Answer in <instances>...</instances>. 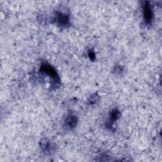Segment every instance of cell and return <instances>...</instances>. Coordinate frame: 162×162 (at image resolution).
<instances>
[{
	"label": "cell",
	"mask_w": 162,
	"mask_h": 162,
	"mask_svg": "<svg viewBox=\"0 0 162 162\" xmlns=\"http://www.w3.org/2000/svg\"><path fill=\"white\" fill-rule=\"evenodd\" d=\"M41 72L48 76L51 79L55 82V83L58 84L60 79L58 77V76L56 72V71L54 69L53 67H52L48 63H44L42 65L41 67Z\"/></svg>",
	"instance_id": "1"
},
{
	"label": "cell",
	"mask_w": 162,
	"mask_h": 162,
	"mask_svg": "<svg viewBox=\"0 0 162 162\" xmlns=\"http://www.w3.org/2000/svg\"><path fill=\"white\" fill-rule=\"evenodd\" d=\"M56 22L60 26L66 27L69 24V17L67 14L61 12L57 15Z\"/></svg>",
	"instance_id": "2"
},
{
	"label": "cell",
	"mask_w": 162,
	"mask_h": 162,
	"mask_svg": "<svg viewBox=\"0 0 162 162\" xmlns=\"http://www.w3.org/2000/svg\"><path fill=\"white\" fill-rule=\"evenodd\" d=\"M143 12H144V18L146 23V24L151 23L153 19V12L150 5H148L147 3L144 5Z\"/></svg>",
	"instance_id": "3"
},
{
	"label": "cell",
	"mask_w": 162,
	"mask_h": 162,
	"mask_svg": "<svg viewBox=\"0 0 162 162\" xmlns=\"http://www.w3.org/2000/svg\"><path fill=\"white\" fill-rule=\"evenodd\" d=\"M77 121L78 120L76 116L71 114L67 117L65 120V124L67 126V127L72 128L75 127L77 125Z\"/></svg>",
	"instance_id": "4"
},
{
	"label": "cell",
	"mask_w": 162,
	"mask_h": 162,
	"mask_svg": "<svg viewBox=\"0 0 162 162\" xmlns=\"http://www.w3.org/2000/svg\"><path fill=\"white\" fill-rule=\"evenodd\" d=\"M40 146L41 149L44 151H48L50 149L51 147V142L47 138L43 139L40 142Z\"/></svg>",
	"instance_id": "5"
},
{
	"label": "cell",
	"mask_w": 162,
	"mask_h": 162,
	"mask_svg": "<svg viewBox=\"0 0 162 162\" xmlns=\"http://www.w3.org/2000/svg\"><path fill=\"white\" fill-rule=\"evenodd\" d=\"M120 117V112L117 110V109H115V110H113L110 114V122H114L115 121H116L119 117Z\"/></svg>",
	"instance_id": "6"
},
{
	"label": "cell",
	"mask_w": 162,
	"mask_h": 162,
	"mask_svg": "<svg viewBox=\"0 0 162 162\" xmlns=\"http://www.w3.org/2000/svg\"><path fill=\"white\" fill-rule=\"evenodd\" d=\"M98 100H99V96L96 94H94V95H93L91 97L89 102H90L91 104H94V103L98 102Z\"/></svg>",
	"instance_id": "7"
},
{
	"label": "cell",
	"mask_w": 162,
	"mask_h": 162,
	"mask_svg": "<svg viewBox=\"0 0 162 162\" xmlns=\"http://www.w3.org/2000/svg\"><path fill=\"white\" fill-rule=\"evenodd\" d=\"M89 56L91 58V59H94L95 58L94 53L93 51H90L89 53Z\"/></svg>",
	"instance_id": "8"
}]
</instances>
